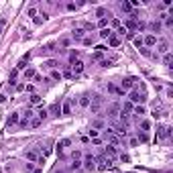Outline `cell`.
Returning <instances> with one entry per match:
<instances>
[{"mask_svg": "<svg viewBox=\"0 0 173 173\" xmlns=\"http://www.w3.org/2000/svg\"><path fill=\"white\" fill-rule=\"evenodd\" d=\"M129 98L133 104H137V106H143L145 102H147V94L145 92H141V90H130L129 92Z\"/></svg>", "mask_w": 173, "mask_h": 173, "instance_id": "1", "label": "cell"}, {"mask_svg": "<svg viewBox=\"0 0 173 173\" xmlns=\"http://www.w3.org/2000/svg\"><path fill=\"white\" fill-rule=\"evenodd\" d=\"M96 163H98V165H96V169H100V171H106V169L112 167V161H110L108 157H104V155L96 159Z\"/></svg>", "mask_w": 173, "mask_h": 173, "instance_id": "2", "label": "cell"}, {"mask_svg": "<svg viewBox=\"0 0 173 173\" xmlns=\"http://www.w3.org/2000/svg\"><path fill=\"white\" fill-rule=\"evenodd\" d=\"M169 134H171V126H167V124H161L157 129V138L159 141H165V138H169ZM155 138V141H157Z\"/></svg>", "mask_w": 173, "mask_h": 173, "instance_id": "3", "label": "cell"}, {"mask_svg": "<svg viewBox=\"0 0 173 173\" xmlns=\"http://www.w3.org/2000/svg\"><path fill=\"white\" fill-rule=\"evenodd\" d=\"M134 82H137V78H124L122 82H120V90H122V92H130Z\"/></svg>", "mask_w": 173, "mask_h": 173, "instance_id": "4", "label": "cell"}, {"mask_svg": "<svg viewBox=\"0 0 173 173\" xmlns=\"http://www.w3.org/2000/svg\"><path fill=\"white\" fill-rule=\"evenodd\" d=\"M84 163V167L88 169V171H94L96 169V157H92V155H86V159L82 161Z\"/></svg>", "mask_w": 173, "mask_h": 173, "instance_id": "5", "label": "cell"}, {"mask_svg": "<svg viewBox=\"0 0 173 173\" xmlns=\"http://www.w3.org/2000/svg\"><path fill=\"white\" fill-rule=\"evenodd\" d=\"M159 53H161V55H165V53H169V43H167V41H157V53H155V55H159Z\"/></svg>", "mask_w": 173, "mask_h": 173, "instance_id": "6", "label": "cell"}, {"mask_svg": "<svg viewBox=\"0 0 173 173\" xmlns=\"http://www.w3.org/2000/svg\"><path fill=\"white\" fill-rule=\"evenodd\" d=\"M157 45V35H147L143 39V47L147 49V47H155Z\"/></svg>", "mask_w": 173, "mask_h": 173, "instance_id": "7", "label": "cell"}, {"mask_svg": "<svg viewBox=\"0 0 173 173\" xmlns=\"http://www.w3.org/2000/svg\"><path fill=\"white\" fill-rule=\"evenodd\" d=\"M69 71H71V75H79L82 71H84V63H82V61H74Z\"/></svg>", "mask_w": 173, "mask_h": 173, "instance_id": "8", "label": "cell"}, {"mask_svg": "<svg viewBox=\"0 0 173 173\" xmlns=\"http://www.w3.org/2000/svg\"><path fill=\"white\" fill-rule=\"evenodd\" d=\"M19 120H20V112H12V114L8 116V122H6V124H8V129H10V126H15Z\"/></svg>", "mask_w": 173, "mask_h": 173, "instance_id": "9", "label": "cell"}, {"mask_svg": "<svg viewBox=\"0 0 173 173\" xmlns=\"http://www.w3.org/2000/svg\"><path fill=\"white\" fill-rule=\"evenodd\" d=\"M25 157L27 159H29V161H39V151H37V149H33V151H27V153H25Z\"/></svg>", "mask_w": 173, "mask_h": 173, "instance_id": "10", "label": "cell"}, {"mask_svg": "<svg viewBox=\"0 0 173 173\" xmlns=\"http://www.w3.org/2000/svg\"><path fill=\"white\" fill-rule=\"evenodd\" d=\"M106 41H108V45H110V47H118V45H120V37H118V35H110V37H108V39H106Z\"/></svg>", "mask_w": 173, "mask_h": 173, "instance_id": "11", "label": "cell"}, {"mask_svg": "<svg viewBox=\"0 0 173 173\" xmlns=\"http://www.w3.org/2000/svg\"><path fill=\"white\" fill-rule=\"evenodd\" d=\"M61 114H63V116H69V114H71V102H69V100H65V102L61 104Z\"/></svg>", "mask_w": 173, "mask_h": 173, "instance_id": "12", "label": "cell"}, {"mask_svg": "<svg viewBox=\"0 0 173 173\" xmlns=\"http://www.w3.org/2000/svg\"><path fill=\"white\" fill-rule=\"evenodd\" d=\"M47 114H51V116H59V114H61V104H59V102H55L53 106L49 108V112H47Z\"/></svg>", "mask_w": 173, "mask_h": 173, "instance_id": "13", "label": "cell"}, {"mask_svg": "<svg viewBox=\"0 0 173 173\" xmlns=\"http://www.w3.org/2000/svg\"><path fill=\"white\" fill-rule=\"evenodd\" d=\"M78 104H79V106H82V108H88V106H90V96H88V94H84V96H79Z\"/></svg>", "mask_w": 173, "mask_h": 173, "instance_id": "14", "label": "cell"}, {"mask_svg": "<svg viewBox=\"0 0 173 173\" xmlns=\"http://www.w3.org/2000/svg\"><path fill=\"white\" fill-rule=\"evenodd\" d=\"M29 57H31V55L27 53L25 57H23V59L19 61V65H16V71H23V69H27V61H29Z\"/></svg>", "mask_w": 173, "mask_h": 173, "instance_id": "15", "label": "cell"}, {"mask_svg": "<svg viewBox=\"0 0 173 173\" xmlns=\"http://www.w3.org/2000/svg\"><path fill=\"white\" fill-rule=\"evenodd\" d=\"M104 153H106L104 157H108V159H112V157L118 155V153H116V147H106V149H104Z\"/></svg>", "mask_w": 173, "mask_h": 173, "instance_id": "16", "label": "cell"}, {"mask_svg": "<svg viewBox=\"0 0 173 173\" xmlns=\"http://www.w3.org/2000/svg\"><path fill=\"white\" fill-rule=\"evenodd\" d=\"M84 35H86V31H84V29H75L74 33H71V37H74L75 41H79V39H84Z\"/></svg>", "mask_w": 173, "mask_h": 173, "instance_id": "17", "label": "cell"}, {"mask_svg": "<svg viewBox=\"0 0 173 173\" xmlns=\"http://www.w3.org/2000/svg\"><path fill=\"white\" fill-rule=\"evenodd\" d=\"M108 92H112V94H116V96H122L124 92L118 88V86H114V84H108Z\"/></svg>", "mask_w": 173, "mask_h": 173, "instance_id": "18", "label": "cell"}, {"mask_svg": "<svg viewBox=\"0 0 173 173\" xmlns=\"http://www.w3.org/2000/svg\"><path fill=\"white\" fill-rule=\"evenodd\" d=\"M67 145H69V141H67V138H63V141H59V143H57V153H63V151H65V147H67Z\"/></svg>", "mask_w": 173, "mask_h": 173, "instance_id": "19", "label": "cell"}, {"mask_svg": "<svg viewBox=\"0 0 173 173\" xmlns=\"http://www.w3.org/2000/svg\"><path fill=\"white\" fill-rule=\"evenodd\" d=\"M149 29L153 31V33H159V31H161V20H153V23L149 25Z\"/></svg>", "mask_w": 173, "mask_h": 173, "instance_id": "20", "label": "cell"}, {"mask_svg": "<svg viewBox=\"0 0 173 173\" xmlns=\"http://www.w3.org/2000/svg\"><path fill=\"white\" fill-rule=\"evenodd\" d=\"M171 61H173V55H171V51H169V53L163 55V63L167 65V67H171Z\"/></svg>", "mask_w": 173, "mask_h": 173, "instance_id": "21", "label": "cell"}, {"mask_svg": "<svg viewBox=\"0 0 173 173\" xmlns=\"http://www.w3.org/2000/svg\"><path fill=\"white\" fill-rule=\"evenodd\" d=\"M61 71H57V69H51V79H55V82H61Z\"/></svg>", "mask_w": 173, "mask_h": 173, "instance_id": "22", "label": "cell"}, {"mask_svg": "<svg viewBox=\"0 0 173 173\" xmlns=\"http://www.w3.org/2000/svg\"><path fill=\"white\" fill-rule=\"evenodd\" d=\"M110 35H112V29H110V27H106V29L100 31V37H102V39H108Z\"/></svg>", "mask_w": 173, "mask_h": 173, "instance_id": "23", "label": "cell"}, {"mask_svg": "<svg viewBox=\"0 0 173 173\" xmlns=\"http://www.w3.org/2000/svg\"><path fill=\"white\" fill-rule=\"evenodd\" d=\"M45 20H47V15H45V12H43V15H39V16H35V25H43Z\"/></svg>", "mask_w": 173, "mask_h": 173, "instance_id": "24", "label": "cell"}, {"mask_svg": "<svg viewBox=\"0 0 173 173\" xmlns=\"http://www.w3.org/2000/svg\"><path fill=\"white\" fill-rule=\"evenodd\" d=\"M134 114H137V116H145L147 110H145V106H134Z\"/></svg>", "mask_w": 173, "mask_h": 173, "instance_id": "25", "label": "cell"}, {"mask_svg": "<svg viewBox=\"0 0 173 173\" xmlns=\"http://www.w3.org/2000/svg\"><path fill=\"white\" fill-rule=\"evenodd\" d=\"M120 8H122V12H133V6H130V2H122V4H120Z\"/></svg>", "mask_w": 173, "mask_h": 173, "instance_id": "26", "label": "cell"}, {"mask_svg": "<svg viewBox=\"0 0 173 173\" xmlns=\"http://www.w3.org/2000/svg\"><path fill=\"white\" fill-rule=\"evenodd\" d=\"M37 118L45 120V118H47V110H45V108H39V110H37Z\"/></svg>", "mask_w": 173, "mask_h": 173, "instance_id": "27", "label": "cell"}, {"mask_svg": "<svg viewBox=\"0 0 173 173\" xmlns=\"http://www.w3.org/2000/svg\"><path fill=\"white\" fill-rule=\"evenodd\" d=\"M82 167V161H79V157H74V161H71V169H79Z\"/></svg>", "mask_w": 173, "mask_h": 173, "instance_id": "28", "label": "cell"}, {"mask_svg": "<svg viewBox=\"0 0 173 173\" xmlns=\"http://www.w3.org/2000/svg\"><path fill=\"white\" fill-rule=\"evenodd\" d=\"M45 67H49V69H55V67H57V61H55V59H49V61H45Z\"/></svg>", "mask_w": 173, "mask_h": 173, "instance_id": "29", "label": "cell"}, {"mask_svg": "<svg viewBox=\"0 0 173 173\" xmlns=\"http://www.w3.org/2000/svg\"><path fill=\"white\" fill-rule=\"evenodd\" d=\"M41 100H43V98H41L39 94H33V96H31V104H41Z\"/></svg>", "mask_w": 173, "mask_h": 173, "instance_id": "30", "label": "cell"}, {"mask_svg": "<svg viewBox=\"0 0 173 173\" xmlns=\"http://www.w3.org/2000/svg\"><path fill=\"white\" fill-rule=\"evenodd\" d=\"M23 118H27V120H31V118H33V110H31V108H27V110H25V112H23Z\"/></svg>", "mask_w": 173, "mask_h": 173, "instance_id": "31", "label": "cell"}, {"mask_svg": "<svg viewBox=\"0 0 173 173\" xmlns=\"http://www.w3.org/2000/svg\"><path fill=\"white\" fill-rule=\"evenodd\" d=\"M82 45H94V37H84V39H82Z\"/></svg>", "mask_w": 173, "mask_h": 173, "instance_id": "32", "label": "cell"}, {"mask_svg": "<svg viewBox=\"0 0 173 173\" xmlns=\"http://www.w3.org/2000/svg\"><path fill=\"white\" fill-rule=\"evenodd\" d=\"M29 124L33 126V129H37V126H41V118H33V120H29Z\"/></svg>", "mask_w": 173, "mask_h": 173, "instance_id": "33", "label": "cell"}, {"mask_svg": "<svg viewBox=\"0 0 173 173\" xmlns=\"http://www.w3.org/2000/svg\"><path fill=\"white\" fill-rule=\"evenodd\" d=\"M35 78V69H25V79Z\"/></svg>", "mask_w": 173, "mask_h": 173, "instance_id": "34", "label": "cell"}, {"mask_svg": "<svg viewBox=\"0 0 173 173\" xmlns=\"http://www.w3.org/2000/svg\"><path fill=\"white\" fill-rule=\"evenodd\" d=\"M165 27H167V29L173 27V16H165Z\"/></svg>", "mask_w": 173, "mask_h": 173, "instance_id": "35", "label": "cell"}, {"mask_svg": "<svg viewBox=\"0 0 173 173\" xmlns=\"http://www.w3.org/2000/svg\"><path fill=\"white\" fill-rule=\"evenodd\" d=\"M141 126H143V133H147V130L151 129V122H149V120H143V122H141Z\"/></svg>", "mask_w": 173, "mask_h": 173, "instance_id": "36", "label": "cell"}, {"mask_svg": "<svg viewBox=\"0 0 173 173\" xmlns=\"http://www.w3.org/2000/svg\"><path fill=\"white\" fill-rule=\"evenodd\" d=\"M134 47H137V49L143 47V37H137V39H134Z\"/></svg>", "mask_w": 173, "mask_h": 173, "instance_id": "37", "label": "cell"}, {"mask_svg": "<svg viewBox=\"0 0 173 173\" xmlns=\"http://www.w3.org/2000/svg\"><path fill=\"white\" fill-rule=\"evenodd\" d=\"M106 25H108V19H100V20H98V27H100V29H106Z\"/></svg>", "mask_w": 173, "mask_h": 173, "instance_id": "38", "label": "cell"}, {"mask_svg": "<svg viewBox=\"0 0 173 173\" xmlns=\"http://www.w3.org/2000/svg\"><path fill=\"white\" fill-rule=\"evenodd\" d=\"M138 141H141V143H147V141H149V138H147V134H145L143 130L138 133Z\"/></svg>", "mask_w": 173, "mask_h": 173, "instance_id": "39", "label": "cell"}, {"mask_svg": "<svg viewBox=\"0 0 173 173\" xmlns=\"http://www.w3.org/2000/svg\"><path fill=\"white\" fill-rule=\"evenodd\" d=\"M6 27V16H0V35H2V29Z\"/></svg>", "mask_w": 173, "mask_h": 173, "instance_id": "40", "label": "cell"}, {"mask_svg": "<svg viewBox=\"0 0 173 173\" xmlns=\"http://www.w3.org/2000/svg\"><path fill=\"white\" fill-rule=\"evenodd\" d=\"M138 51H141V53H143V55H147V57H153V53H151V51H149V49H145V47H141V49H138Z\"/></svg>", "mask_w": 173, "mask_h": 173, "instance_id": "41", "label": "cell"}, {"mask_svg": "<svg viewBox=\"0 0 173 173\" xmlns=\"http://www.w3.org/2000/svg\"><path fill=\"white\" fill-rule=\"evenodd\" d=\"M75 59H78V51H71V53H69V61H71V63H74Z\"/></svg>", "mask_w": 173, "mask_h": 173, "instance_id": "42", "label": "cell"}, {"mask_svg": "<svg viewBox=\"0 0 173 173\" xmlns=\"http://www.w3.org/2000/svg\"><path fill=\"white\" fill-rule=\"evenodd\" d=\"M110 25H112L114 29H118V27H120V20H118V19H112V20H110Z\"/></svg>", "mask_w": 173, "mask_h": 173, "instance_id": "43", "label": "cell"}, {"mask_svg": "<svg viewBox=\"0 0 173 173\" xmlns=\"http://www.w3.org/2000/svg\"><path fill=\"white\" fill-rule=\"evenodd\" d=\"M88 134H90V138H98V130H94V129L88 130Z\"/></svg>", "mask_w": 173, "mask_h": 173, "instance_id": "44", "label": "cell"}, {"mask_svg": "<svg viewBox=\"0 0 173 173\" xmlns=\"http://www.w3.org/2000/svg\"><path fill=\"white\" fill-rule=\"evenodd\" d=\"M96 15H98L100 19H104V15H106V10H104V8H98V10H96Z\"/></svg>", "mask_w": 173, "mask_h": 173, "instance_id": "45", "label": "cell"}, {"mask_svg": "<svg viewBox=\"0 0 173 173\" xmlns=\"http://www.w3.org/2000/svg\"><path fill=\"white\" fill-rule=\"evenodd\" d=\"M102 126H104L102 120H96V122H94V130H96V129H102Z\"/></svg>", "mask_w": 173, "mask_h": 173, "instance_id": "46", "label": "cell"}, {"mask_svg": "<svg viewBox=\"0 0 173 173\" xmlns=\"http://www.w3.org/2000/svg\"><path fill=\"white\" fill-rule=\"evenodd\" d=\"M35 15H37V8H35V6H31V8H29V16H35Z\"/></svg>", "mask_w": 173, "mask_h": 173, "instance_id": "47", "label": "cell"}, {"mask_svg": "<svg viewBox=\"0 0 173 173\" xmlns=\"http://www.w3.org/2000/svg\"><path fill=\"white\" fill-rule=\"evenodd\" d=\"M75 8H78V4H74V2H69V4H67V10H75Z\"/></svg>", "mask_w": 173, "mask_h": 173, "instance_id": "48", "label": "cell"}, {"mask_svg": "<svg viewBox=\"0 0 173 173\" xmlns=\"http://www.w3.org/2000/svg\"><path fill=\"white\" fill-rule=\"evenodd\" d=\"M59 45H61V47H67V45H69V39H61Z\"/></svg>", "mask_w": 173, "mask_h": 173, "instance_id": "49", "label": "cell"}, {"mask_svg": "<svg viewBox=\"0 0 173 173\" xmlns=\"http://www.w3.org/2000/svg\"><path fill=\"white\" fill-rule=\"evenodd\" d=\"M120 159H122L124 163H129V161H130V157H129V155H120Z\"/></svg>", "mask_w": 173, "mask_h": 173, "instance_id": "50", "label": "cell"}, {"mask_svg": "<svg viewBox=\"0 0 173 173\" xmlns=\"http://www.w3.org/2000/svg\"><path fill=\"white\" fill-rule=\"evenodd\" d=\"M61 75H65V78H74V75H71V71H69V69H65V71H63V74H61Z\"/></svg>", "mask_w": 173, "mask_h": 173, "instance_id": "51", "label": "cell"}]
</instances>
